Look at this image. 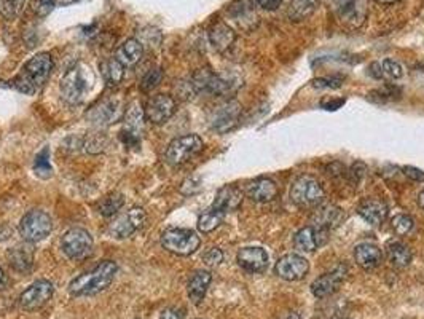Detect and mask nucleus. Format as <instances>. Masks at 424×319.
Wrapping results in <instances>:
<instances>
[{"label":"nucleus","instance_id":"5701e85b","mask_svg":"<svg viewBox=\"0 0 424 319\" xmlns=\"http://www.w3.org/2000/svg\"><path fill=\"white\" fill-rule=\"evenodd\" d=\"M144 56V46L136 39H128L126 42L121 44L117 50L115 58L120 61L125 68H132L136 66Z\"/></svg>","mask_w":424,"mask_h":319},{"label":"nucleus","instance_id":"58836bf2","mask_svg":"<svg viewBox=\"0 0 424 319\" xmlns=\"http://www.w3.org/2000/svg\"><path fill=\"white\" fill-rule=\"evenodd\" d=\"M343 77H324V79H314V88H340L343 84Z\"/></svg>","mask_w":424,"mask_h":319},{"label":"nucleus","instance_id":"603ef678","mask_svg":"<svg viewBox=\"0 0 424 319\" xmlns=\"http://www.w3.org/2000/svg\"><path fill=\"white\" fill-rule=\"evenodd\" d=\"M418 204H420V208L424 209V190L420 193V197H418Z\"/></svg>","mask_w":424,"mask_h":319},{"label":"nucleus","instance_id":"f8f14e48","mask_svg":"<svg viewBox=\"0 0 424 319\" xmlns=\"http://www.w3.org/2000/svg\"><path fill=\"white\" fill-rule=\"evenodd\" d=\"M145 220H147V214H145L144 209L132 208V209L128 211L126 214L120 215V218L117 219L114 224H112L110 233L119 240L130 238L132 233H136L137 230L144 227Z\"/></svg>","mask_w":424,"mask_h":319},{"label":"nucleus","instance_id":"412c9836","mask_svg":"<svg viewBox=\"0 0 424 319\" xmlns=\"http://www.w3.org/2000/svg\"><path fill=\"white\" fill-rule=\"evenodd\" d=\"M236 40V34L234 30L230 28L228 24H225L222 21H217L216 24H212V28L209 29V42L216 48L217 51H227L230 46L234 44Z\"/></svg>","mask_w":424,"mask_h":319},{"label":"nucleus","instance_id":"20e7f679","mask_svg":"<svg viewBox=\"0 0 424 319\" xmlns=\"http://www.w3.org/2000/svg\"><path fill=\"white\" fill-rule=\"evenodd\" d=\"M290 198H292V202L300 206V208L311 209L316 208V206L323 204L325 198V192L318 179L305 174V176H300L297 181L292 184V188H290Z\"/></svg>","mask_w":424,"mask_h":319},{"label":"nucleus","instance_id":"0eeeda50","mask_svg":"<svg viewBox=\"0 0 424 319\" xmlns=\"http://www.w3.org/2000/svg\"><path fill=\"white\" fill-rule=\"evenodd\" d=\"M204 142L198 135H185L172 141L166 148V162L172 166H181L203 151Z\"/></svg>","mask_w":424,"mask_h":319},{"label":"nucleus","instance_id":"864d4df0","mask_svg":"<svg viewBox=\"0 0 424 319\" xmlns=\"http://www.w3.org/2000/svg\"><path fill=\"white\" fill-rule=\"evenodd\" d=\"M332 2H336V0H332Z\"/></svg>","mask_w":424,"mask_h":319},{"label":"nucleus","instance_id":"423d86ee","mask_svg":"<svg viewBox=\"0 0 424 319\" xmlns=\"http://www.w3.org/2000/svg\"><path fill=\"white\" fill-rule=\"evenodd\" d=\"M200 236L193 230L187 229L166 230L161 236L163 248L177 255H190L200 248Z\"/></svg>","mask_w":424,"mask_h":319},{"label":"nucleus","instance_id":"f257e3e1","mask_svg":"<svg viewBox=\"0 0 424 319\" xmlns=\"http://www.w3.org/2000/svg\"><path fill=\"white\" fill-rule=\"evenodd\" d=\"M96 81L94 72L90 69V66L83 63H77L61 79L59 90L61 96L65 102L77 106L81 104L93 90Z\"/></svg>","mask_w":424,"mask_h":319},{"label":"nucleus","instance_id":"9d476101","mask_svg":"<svg viewBox=\"0 0 424 319\" xmlns=\"http://www.w3.org/2000/svg\"><path fill=\"white\" fill-rule=\"evenodd\" d=\"M53 282L48 280H39L30 284L19 297V305L26 311H34L42 308L53 296Z\"/></svg>","mask_w":424,"mask_h":319},{"label":"nucleus","instance_id":"3c124183","mask_svg":"<svg viewBox=\"0 0 424 319\" xmlns=\"http://www.w3.org/2000/svg\"><path fill=\"white\" fill-rule=\"evenodd\" d=\"M378 3H383V5H391V3H397L401 2V0H376Z\"/></svg>","mask_w":424,"mask_h":319},{"label":"nucleus","instance_id":"7ed1b4c3","mask_svg":"<svg viewBox=\"0 0 424 319\" xmlns=\"http://www.w3.org/2000/svg\"><path fill=\"white\" fill-rule=\"evenodd\" d=\"M117 273V264L112 260H104L94 270L77 276L69 284V292L75 297L94 296L105 291L114 281Z\"/></svg>","mask_w":424,"mask_h":319},{"label":"nucleus","instance_id":"c9c22d12","mask_svg":"<svg viewBox=\"0 0 424 319\" xmlns=\"http://www.w3.org/2000/svg\"><path fill=\"white\" fill-rule=\"evenodd\" d=\"M26 0H0V13L7 19H12L21 12Z\"/></svg>","mask_w":424,"mask_h":319},{"label":"nucleus","instance_id":"f704fd0d","mask_svg":"<svg viewBox=\"0 0 424 319\" xmlns=\"http://www.w3.org/2000/svg\"><path fill=\"white\" fill-rule=\"evenodd\" d=\"M415 227V220L407 214H399L392 219V230L396 231V235L405 236Z\"/></svg>","mask_w":424,"mask_h":319},{"label":"nucleus","instance_id":"8fccbe9b","mask_svg":"<svg viewBox=\"0 0 424 319\" xmlns=\"http://www.w3.org/2000/svg\"><path fill=\"white\" fill-rule=\"evenodd\" d=\"M54 3V7H68V5H72L80 2V0H51Z\"/></svg>","mask_w":424,"mask_h":319},{"label":"nucleus","instance_id":"2eb2a0df","mask_svg":"<svg viewBox=\"0 0 424 319\" xmlns=\"http://www.w3.org/2000/svg\"><path fill=\"white\" fill-rule=\"evenodd\" d=\"M346 275H348V269H346L345 265H339L336 269L329 271V273L319 276L318 280L311 284V292L318 298L334 294L341 286V282L345 281Z\"/></svg>","mask_w":424,"mask_h":319},{"label":"nucleus","instance_id":"aec40b11","mask_svg":"<svg viewBox=\"0 0 424 319\" xmlns=\"http://www.w3.org/2000/svg\"><path fill=\"white\" fill-rule=\"evenodd\" d=\"M121 115H123L121 101L110 97V99L101 102L99 107H96V109L91 112L90 118L96 123H101V125H110V123L119 120Z\"/></svg>","mask_w":424,"mask_h":319},{"label":"nucleus","instance_id":"ea45409f","mask_svg":"<svg viewBox=\"0 0 424 319\" xmlns=\"http://www.w3.org/2000/svg\"><path fill=\"white\" fill-rule=\"evenodd\" d=\"M203 260L208 267H217L223 262V252L219 248H212L203 255Z\"/></svg>","mask_w":424,"mask_h":319},{"label":"nucleus","instance_id":"e433bc0d","mask_svg":"<svg viewBox=\"0 0 424 319\" xmlns=\"http://www.w3.org/2000/svg\"><path fill=\"white\" fill-rule=\"evenodd\" d=\"M381 70H383V75L390 77V79L392 80H399L401 77L403 75V69L402 66L397 63V61L394 59H385L381 63Z\"/></svg>","mask_w":424,"mask_h":319},{"label":"nucleus","instance_id":"c03bdc74","mask_svg":"<svg viewBox=\"0 0 424 319\" xmlns=\"http://www.w3.org/2000/svg\"><path fill=\"white\" fill-rule=\"evenodd\" d=\"M185 318V313L181 308H166V310H163L160 319H183Z\"/></svg>","mask_w":424,"mask_h":319},{"label":"nucleus","instance_id":"2f4dec72","mask_svg":"<svg viewBox=\"0 0 424 319\" xmlns=\"http://www.w3.org/2000/svg\"><path fill=\"white\" fill-rule=\"evenodd\" d=\"M222 220L223 214L216 209H211L200 215V219H198V230L203 231V233H211L212 230H216L222 224Z\"/></svg>","mask_w":424,"mask_h":319},{"label":"nucleus","instance_id":"6ab92c4d","mask_svg":"<svg viewBox=\"0 0 424 319\" xmlns=\"http://www.w3.org/2000/svg\"><path fill=\"white\" fill-rule=\"evenodd\" d=\"M327 231L314 227H305L297 231L294 238L295 248L303 252H314L321 244L325 243Z\"/></svg>","mask_w":424,"mask_h":319},{"label":"nucleus","instance_id":"4468645a","mask_svg":"<svg viewBox=\"0 0 424 319\" xmlns=\"http://www.w3.org/2000/svg\"><path fill=\"white\" fill-rule=\"evenodd\" d=\"M241 112L243 107L238 101L233 99L225 102L223 106H221L216 112H214L212 128L219 133H227L230 130H233V128L236 126V123L239 122Z\"/></svg>","mask_w":424,"mask_h":319},{"label":"nucleus","instance_id":"72a5a7b5","mask_svg":"<svg viewBox=\"0 0 424 319\" xmlns=\"http://www.w3.org/2000/svg\"><path fill=\"white\" fill-rule=\"evenodd\" d=\"M232 14L236 18V21L244 28V21H250L252 19L254 23H257V17H255L254 12V3H250V0H243L234 5L232 8Z\"/></svg>","mask_w":424,"mask_h":319},{"label":"nucleus","instance_id":"b1692460","mask_svg":"<svg viewBox=\"0 0 424 319\" xmlns=\"http://www.w3.org/2000/svg\"><path fill=\"white\" fill-rule=\"evenodd\" d=\"M357 213L372 225H381L387 218V206L378 200H364L357 208Z\"/></svg>","mask_w":424,"mask_h":319},{"label":"nucleus","instance_id":"473e14b6","mask_svg":"<svg viewBox=\"0 0 424 319\" xmlns=\"http://www.w3.org/2000/svg\"><path fill=\"white\" fill-rule=\"evenodd\" d=\"M34 171L40 179H48L53 174L50 164V148L45 147L37 153V157L34 160Z\"/></svg>","mask_w":424,"mask_h":319},{"label":"nucleus","instance_id":"cd10ccee","mask_svg":"<svg viewBox=\"0 0 424 319\" xmlns=\"http://www.w3.org/2000/svg\"><path fill=\"white\" fill-rule=\"evenodd\" d=\"M386 251L391 264L397 267V269H405L412 262V251L408 249V246L401 243V241H390L386 246Z\"/></svg>","mask_w":424,"mask_h":319},{"label":"nucleus","instance_id":"4be33fe9","mask_svg":"<svg viewBox=\"0 0 424 319\" xmlns=\"http://www.w3.org/2000/svg\"><path fill=\"white\" fill-rule=\"evenodd\" d=\"M354 259L364 270H374L381 264L383 252L376 244L362 243L354 249Z\"/></svg>","mask_w":424,"mask_h":319},{"label":"nucleus","instance_id":"bb28decb","mask_svg":"<svg viewBox=\"0 0 424 319\" xmlns=\"http://www.w3.org/2000/svg\"><path fill=\"white\" fill-rule=\"evenodd\" d=\"M343 219V211L335 206H324L313 215V227L321 230H329L336 227Z\"/></svg>","mask_w":424,"mask_h":319},{"label":"nucleus","instance_id":"de8ad7c7","mask_svg":"<svg viewBox=\"0 0 424 319\" xmlns=\"http://www.w3.org/2000/svg\"><path fill=\"white\" fill-rule=\"evenodd\" d=\"M369 70H370V75H374L375 79H381V77H383V70H381V68L376 63L372 64L370 68H369Z\"/></svg>","mask_w":424,"mask_h":319},{"label":"nucleus","instance_id":"09e8293b","mask_svg":"<svg viewBox=\"0 0 424 319\" xmlns=\"http://www.w3.org/2000/svg\"><path fill=\"white\" fill-rule=\"evenodd\" d=\"M8 286V276L5 275V271L2 270V267H0V291L7 289Z\"/></svg>","mask_w":424,"mask_h":319},{"label":"nucleus","instance_id":"37998d69","mask_svg":"<svg viewBox=\"0 0 424 319\" xmlns=\"http://www.w3.org/2000/svg\"><path fill=\"white\" fill-rule=\"evenodd\" d=\"M402 171L408 179H412V181L424 182V171H421V169H418L415 166H403Z\"/></svg>","mask_w":424,"mask_h":319},{"label":"nucleus","instance_id":"49530a36","mask_svg":"<svg viewBox=\"0 0 424 319\" xmlns=\"http://www.w3.org/2000/svg\"><path fill=\"white\" fill-rule=\"evenodd\" d=\"M343 104H345V99H340L339 102H335V101L324 102V104H321V106L325 107V109H329V110H336V109H339L340 106H343Z\"/></svg>","mask_w":424,"mask_h":319},{"label":"nucleus","instance_id":"dca6fc26","mask_svg":"<svg viewBox=\"0 0 424 319\" xmlns=\"http://www.w3.org/2000/svg\"><path fill=\"white\" fill-rule=\"evenodd\" d=\"M236 260L243 270L248 273H263L268 267V254L267 251L262 248H255V246H249V248L239 249Z\"/></svg>","mask_w":424,"mask_h":319},{"label":"nucleus","instance_id":"c756f323","mask_svg":"<svg viewBox=\"0 0 424 319\" xmlns=\"http://www.w3.org/2000/svg\"><path fill=\"white\" fill-rule=\"evenodd\" d=\"M101 72L109 85H119L125 77V66L117 58L105 59L101 64Z\"/></svg>","mask_w":424,"mask_h":319},{"label":"nucleus","instance_id":"6e6552de","mask_svg":"<svg viewBox=\"0 0 424 319\" xmlns=\"http://www.w3.org/2000/svg\"><path fill=\"white\" fill-rule=\"evenodd\" d=\"M61 248L70 260H83L93 251V238L83 229H70L61 240Z\"/></svg>","mask_w":424,"mask_h":319},{"label":"nucleus","instance_id":"a19ab883","mask_svg":"<svg viewBox=\"0 0 424 319\" xmlns=\"http://www.w3.org/2000/svg\"><path fill=\"white\" fill-rule=\"evenodd\" d=\"M54 8V3L51 2V0H37V2H35V13H37L39 17H47Z\"/></svg>","mask_w":424,"mask_h":319},{"label":"nucleus","instance_id":"1a4fd4ad","mask_svg":"<svg viewBox=\"0 0 424 319\" xmlns=\"http://www.w3.org/2000/svg\"><path fill=\"white\" fill-rule=\"evenodd\" d=\"M336 14L350 29H359L369 14V0H336Z\"/></svg>","mask_w":424,"mask_h":319},{"label":"nucleus","instance_id":"a878e982","mask_svg":"<svg viewBox=\"0 0 424 319\" xmlns=\"http://www.w3.org/2000/svg\"><path fill=\"white\" fill-rule=\"evenodd\" d=\"M211 280H212V276L206 270L196 271V273L190 278V281H188V284H187V292H188V297H190V300L195 303V305L203 302V298L208 292V287L209 284H211Z\"/></svg>","mask_w":424,"mask_h":319},{"label":"nucleus","instance_id":"a211bd4d","mask_svg":"<svg viewBox=\"0 0 424 319\" xmlns=\"http://www.w3.org/2000/svg\"><path fill=\"white\" fill-rule=\"evenodd\" d=\"M243 203V192L233 185H225L219 190L216 195V200L212 203V209L219 211V213L227 214L232 211H236Z\"/></svg>","mask_w":424,"mask_h":319},{"label":"nucleus","instance_id":"f3484780","mask_svg":"<svg viewBox=\"0 0 424 319\" xmlns=\"http://www.w3.org/2000/svg\"><path fill=\"white\" fill-rule=\"evenodd\" d=\"M246 193L250 200L257 203H268L278 197L279 190L274 181L268 177H259L250 181L246 187Z\"/></svg>","mask_w":424,"mask_h":319},{"label":"nucleus","instance_id":"ddd939ff","mask_svg":"<svg viewBox=\"0 0 424 319\" xmlns=\"http://www.w3.org/2000/svg\"><path fill=\"white\" fill-rule=\"evenodd\" d=\"M274 271L285 281H297L310 271V262L299 254H287L276 262Z\"/></svg>","mask_w":424,"mask_h":319},{"label":"nucleus","instance_id":"393cba45","mask_svg":"<svg viewBox=\"0 0 424 319\" xmlns=\"http://www.w3.org/2000/svg\"><path fill=\"white\" fill-rule=\"evenodd\" d=\"M8 262L18 273H29L34 267V252L29 246H17L8 251Z\"/></svg>","mask_w":424,"mask_h":319},{"label":"nucleus","instance_id":"9b49d317","mask_svg":"<svg viewBox=\"0 0 424 319\" xmlns=\"http://www.w3.org/2000/svg\"><path fill=\"white\" fill-rule=\"evenodd\" d=\"M176 107L177 104L172 96L157 95L147 102L144 115L147 118V122L153 123V125H163V123H166L172 115H174Z\"/></svg>","mask_w":424,"mask_h":319},{"label":"nucleus","instance_id":"c85d7f7f","mask_svg":"<svg viewBox=\"0 0 424 319\" xmlns=\"http://www.w3.org/2000/svg\"><path fill=\"white\" fill-rule=\"evenodd\" d=\"M319 0H292L287 8V14L292 21H303L305 18L311 17L318 8Z\"/></svg>","mask_w":424,"mask_h":319},{"label":"nucleus","instance_id":"a18cd8bd","mask_svg":"<svg viewBox=\"0 0 424 319\" xmlns=\"http://www.w3.org/2000/svg\"><path fill=\"white\" fill-rule=\"evenodd\" d=\"M260 8L268 10V12H274V10H278L281 7V3H283V0H255Z\"/></svg>","mask_w":424,"mask_h":319},{"label":"nucleus","instance_id":"39448f33","mask_svg":"<svg viewBox=\"0 0 424 319\" xmlns=\"http://www.w3.org/2000/svg\"><path fill=\"white\" fill-rule=\"evenodd\" d=\"M51 229H53L51 218L45 211L40 209L29 211L19 222V235L29 243H39V241L45 240L50 235Z\"/></svg>","mask_w":424,"mask_h":319},{"label":"nucleus","instance_id":"f03ea898","mask_svg":"<svg viewBox=\"0 0 424 319\" xmlns=\"http://www.w3.org/2000/svg\"><path fill=\"white\" fill-rule=\"evenodd\" d=\"M54 68L53 58L48 53H39L24 64L23 70L13 79V86L24 95H34L48 80L51 70Z\"/></svg>","mask_w":424,"mask_h":319},{"label":"nucleus","instance_id":"79ce46f5","mask_svg":"<svg viewBox=\"0 0 424 319\" xmlns=\"http://www.w3.org/2000/svg\"><path fill=\"white\" fill-rule=\"evenodd\" d=\"M200 179H196V177H190V179H187L185 182L182 184V187H181V192L183 193V195H193L195 192H198V190H200Z\"/></svg>","mask_w":424,"mask_h":319},{"label":"nucleus","instance_id":"7c9ffc66","mask_svg":"<svg viewBox=\"0 0 424 319\" xmlns=\"http://www.w3.org/2000/svg\"><path fill=\"white\" fill-rule=\"evenodd\" d=\"M123 203H125L123 195L110 193V195H107L105 198H102V202L98 204V209L104 218H110V215L119 213Z\"/></svg>","mask_w":424,"mask_h":319},{"label":"nucleus","instance_id":"4c0bfd02","mask_svg":"<svg viewBox=\"0 0 424 319\" xmlns=\"http://www.w3.org/2000/svg\"><path fill=\"white\" fill-rule=\"evenodd\" d=\"M163 79V70L161 69H153V70H149L145 74L144 79H142V84H141V88L142 91L149 93L152 91L155 86H158V84H160Z\"/></svg>","mask_w":424,"mask_h":319}]
</instances>
